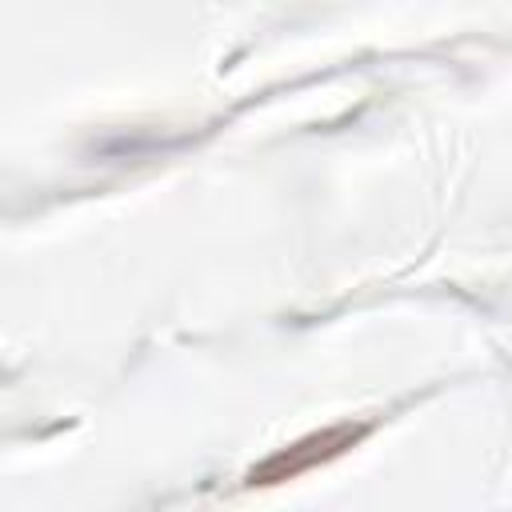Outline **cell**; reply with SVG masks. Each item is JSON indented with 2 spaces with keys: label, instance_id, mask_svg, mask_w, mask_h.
I'll use <instances>...</instances> for the list:
<instances>
[{
  "label": "cell",
  "instance_id": "cell-1",
  "mask_svg": "<svg viewBox=\"0 0 512 512\" xmlns=\"http://www.w3.org/2000/svg\"><path fill=\"white\" fill-rule=\"evenodd\" d=\"M344 436H348V432H324V436H312L308 444H296V448L280 452V456L268 460L260 472H252V484H256V480H260V484H268V480H288V476H296L300 468H308V464H316V460H328V456L344 444Z\"/></svg>",
  "mask_w": 512,
  "mask_h": 512
}]
</instances>
